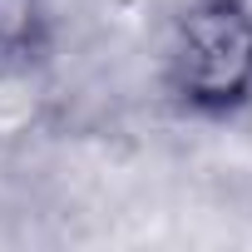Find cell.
Instances as JSON below:
<instances>
[{"instance_id": "6da1fadb", "label": "cell", "mask_w": 252, "mask_h": 252, "mask_svg": "<svg viewBox=\"0 0 252 252\" xmlns=\"http://www.w3.org/2000/svg\"><path fill=\"white\" fill-rule=\"evenodd\" d=\"M168 94L203 119L252 104V25L232 0H198L168 40Z\"/></svg>"}, {"instance_id": "7a4b0ae2", "label": "cell", "mask_w": 252, "mask_h": 252, "mask_svg": "<svg viewBox=\"0 0 252 252\" xmlns=\"http://www.w3.org/2000/svg\"><path fill=\"white\" fill-rule=\"evenodd\" d=\"M40 84L30 74V60H0V139L30 134L40 119Z\"/></svg>"}, {"instance_id": "3957f363", "label": "cell", "mask_w": 252, "mask_h": 252, "mask_svg": "<svg viewBox=\"0 0 252 252\" xmlns=\"http://www.w3.org/2000/svg\"><path fill=\"white\" fill-rule=\"evenodd\" d=\"M50 0H0V60H30L45 40Z\"/></svg>"}, {"instance_id": "277c9868", "label": "cell", "mask_w": 252, "mask_h": 252, "mask_svg": "<svg viewBox=\"0 0 252 252\" xmlns=\"http://www.w3.org/2000/svg\"><path fill=\"white\" fill-rule=\"evenodd\" d=\"M232 5H237V10L247 15V25H252V0H232Z\"/></svg>"}]
</instances>
